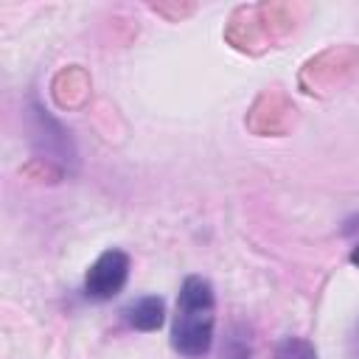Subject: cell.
I'll list each match as a JSON object with an SVG mask.
<instances>
[{
	"instance_id": "3",
	"label": "cell",
	"mask_w": 359,
	"mask_h": 359,
	"mask_svg": "<svg viewBox=\"0 0 359 359\" xmlns=\"http://www.w3.org/2000/svg\"><path fill=\"white\" fill-rule=\"evenodd\" d=\"M123 320L135 331H157L163 325V320H165V303L157 294L137 297L123 309Z\"/></svg>"
},
{
	"instance_id": "5",
	"label": "cell",
	"mask_w": 359,
	"mask_h": 359,
	"mask_svg": "<svg viewBox=\"0 0 359 359\" xmlns=\"http://www.w3.org/2000/svg\"><path fill=\"white\" fill-rule=\"evenodd\" d=\"M224 359H250V345L247 339H230V345L222 351Z\"/></svg>"
},
{
	"instance_id": "4",
	"label": "cell",
	"mask_w": 359,
	"mask_h": 359,
	"mask_svg": "<svg viewBox=\"0 0 359 359\" xmlns=\"http://www.w3.org/2000/svg\"><path fill=\"white\" fill-rule=\"evenodd\" d=\"M275 359H317V351L311 348V342H306L300 337H286L278 342Z\"/></svg>"
},
{
	"instance_id": "6",
	"label": "cell",
	"mask_w": 359,
	"mask_h": 359,
	"mask_svg": "<svg viewBox=\"0 0 359 359\" xmlns=\"http://www.w3.org/2000/svg\"><path fill=\"white\" fill-rule=\"evenodd\" d=\"M351 264H353V266H359V244L351 250Z\"/></svg>"
},
{
	"instance_id": "1",
	"label": "cell",
	"mask_w": 359,
	"mask_h": 359,
	"mask_svg": "<svg viewBox=\"0 0 359 359\" xmlns=\"http://www.w3.org/2000/svg\"><path fill=\"white\" fill-rule=\"evenodd\" d=\"M216 328V292L208 278L188 275L177 294L171 348L185 359H202L213 345Z\"/></svg>"
},
{
	"instance_id": "2",
	"label": "cell",
	"mask_w": 359,
	"mask_h": 359,
	"mask_svg": "<svg viewBox=\"0 0 359 359\" xmlns=\"http://www.w3.org/2000/svg\"><path fill=\"white\" fill-rule=\"evenodd\" d=\"M129 280V255L123 250H104L84 275V297L95 303H107L121 294Z\"/></svg>"
},
{
	"instance_id": "7",
	"label": "cell",
	"mask_w": 359,
	"mask_h": 359,
	"mask_svg": "<svg viewBox=\"0 0 359 359\" xmlns=\"http://www.w3.org/2000/svg\"><path fill=\"white\" fill-rule=\"evenodd\" d=\"M353 345H356V359H359V328H356V337H353Z\"/></svg>"
}]
</instances>
